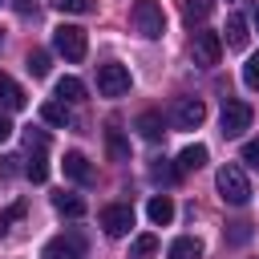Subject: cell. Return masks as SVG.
<instances>
[{
	"mask_svg": "<svg viewBox=\"0 0 259 259\" xmlns=\"http://www.w3.org/2000/svg\"><path fill=\"white\" fill-rule=\"evenodd\" d=\"M61 166H65V178H73V182H81V186L93 182V166H89V158H85L81 150H69Z\"/></svg>",
	"mask_w": 259,
	"mask_h": 259,
	"instance_id": "30bf717a",
	"label": "cell"
},
{
	"mask_svg": "<svg viewBox=\"0 0 259 259\" xmlns=\"http://www.w3.org/2000/svg\"><path fill=\"white\" fill-rule=\"evenodd\" d=\"M239 158L251 166V170H259V142H243V150H239Z\"/></svg>",
	"mask_w": 259,
	"mask_h": 259,
	"instance_id": "f546056e",
	"label": "cell"
},
{
	"mask_svg": "<svg viewBox=\"0 0 259 259\" xmlns=\"http://www.w3.org/2000/svg\"><path fill=\"white\" fill-rule=\"evenodd\" d=\"M150 251H158V239H154V235H138V239H134V255L142 259V255H150Z\"/></svg>",
	"mask_w": 259,
	"mask_h": 259,
	"instance_id": "f1b7e54d",
	"label": "cell"
},
{
	"mask_svg": "<svg viewBox=\"0 0 259 259\" xmlns=\"http://www.w3.org/2000/svg\"><path fill=\"white\" fill-rule=\"evenodd\" d=\"M255 32H259V8H255Z\"/></svg>",
	"mask_w": 259,
	"mask_h": 259,
	"instance_id": "836d02e7",
	"label": "cell"
},
{
	"mask_svg": "<svg viewBox=\"0 0 259 259\" xmlns=\"http://www.w3.org/2000/svg\"><path fill=\"white\" fill-rule=\"evenodd\" d=\"M150 178H154V182H178V178H182V170H178V166H170L166 158H154Z\"/></svg>",
	"mask_w": 259,
	"mask_h": 259,
	"instance_id": "603a6c76",
	"label": "cell"
},
{
	"mask_svg": "<svg viewBox=\"0 0 259 259\" xmlns=\"http://www.w3.org/2000/svg\"><path fill=\"white\" fill-rule=\"evenodd\" d=\"M130 85H134V77H130V69H125V65L109 61V65H101V69H97V93H101V97H125V93H130Z\"/></svg>",
	"mask_w": 259,
	"mask_h": 259,
	"instance_id": "5b68a950",
	"label": "cell"
},
{
	"mask_svg": "<svg viewBox=\"0 0 259 259\" xmlns=\"http://www.w3.org/2000/svg\"><path fill=\"white\" fill-rule=\"evenodd\" d=\"M40 117H45L49 125H69V105H65V101H45V105H40Z\"/></svg>",
	"mask_w": 259,
	"mask_h": 259,
	"instance_id": "ffe728a7",
	"label": "cell"
},
{
	"mask_svg": "<svg viewBox=\"0 0 259 259\" xmlns=\"http://www.w3.org/2000/svg\"><path fill=\"white\" fill-rule=\"evenodd\" d=\"M24 146H28V150H49V134L28 125V130H24Z\"/></svg>",
	"mask_w": 259,
	"mask_h": 259,
	"instance_id": "4316f807",
	"label": "cell"
},
{
	"mask_svg": "<svg viewBox=\"0 0 259 259\" xmlns=\"http://www.w3.org/2000/svg\"><path fill=\"white\" fill-rule=\"evenodd\" d=\"M251 105L247 101H223V117H219V125H223V138H239L247 125H251Z\"/></svg>",
	"mask_w": 259,
	"mask_h": 259,
	"instance_id": "9c48e42d",
	"label": "cell"
},
{
	"mask_svg": "<svg viewBox=\"0 0 259 259\" xmlns=\"http://www.w3.org/2000/svg\"><path fill=\"white\" fill-rule=\"evenodd\" d=\"M97 223L105 227L109 239H121V235H130V227H134V206H130V202H109V206H101Z\"/></svg>",
	"mask_w": 259,
	"mask_h": 259,
	"instance_id": "ba28073f",
	"label": "cell"
},
{
	"mask_svg": "<svg viewBox=\"0 0 259 259\" xmlns=\"http://www.w3.org/2000/svg\"><path fill=\"white\" fill-rule=\"evenodd\" d=\"M166 259H202V243H198L194 235H182V239H174V243H170Z\"/></svg>",
	"mask_w": 259,
	"mask_h": 259,
	"instance_id": "5bb4252c",
	"label": "cell"
},
{
	"mask_svg": "<svg viewBox=\"0 0 259 259\" xmlns=\"http://www.w3.org/2000/svg\"><path fill=\"white\" fill-rule=\"evenodd\" d=\"M24 214H28V202H24V198H20V202H12L8 210H0V235H8V231L24 219Z\"/></svg>",
	"mask_w": 259,
	"mask_h": 259,
	"instance_id": "44dd1931",
	"label": "cell"
},
{
	"mask_svg": "<svg viewBox=\"0 0 259 259\" xmlns=\"http://www.w3.org/2000/svg\"><path fill=\"white\" fill-rule=\"evenodd\" d=\"M198 166H206V146L194 142V146H186V150L178 154V170L186 174V170H198Z\"/></svg>",
	"mask_w": 259,
	"mask_h": 259,
	"instance_id": "ac0fdd59",
	"label": "cell"
},
{
	"mask_svg": "<svg viewBox=\"0 0 259 259\" xmlns=\"http://www.w3.org/2000/svg\"><path fill=\"white\" fill-rule=\"evenodd\" d=\"M53 206H57V214H65V219H81L85 214V198L81 194H53Z\"/></svg>",
	"mask_w": 259,
	"mask_h": 259,
	"instance_id": "2e32d148",
	"label": "cell"
},
{
	"mask_svg": "<svg viewBox=\"0 0 259 259\" xmlns=\"http://www.w3.org/2000/svg\"><path fill=\"white\" fill-rule=\"evenodd\" d=\"M214 186H219V198L231 202V206H247V202H251V182H247L243 166H235V162H227V166L219 170Z\"/></svg>",
	"mask_w": 259,
	"mask_h": 259,
	"instance_id": "6da1fadb",
	"label": "cell"
},
{
	"mask_svg": "<svg viewBox=\"0 0 259 259\" xmlns=\"http://www.w3.org/2000/svg\"><path fill=\"white\" fill-rule=\"evenodd\" d=\"M85 251H89V239L81 235V231H61V235H53L49 243H45V259H85Z\"/></svg>",
	"mask_w": 259,
	"mask_h": 259,
	"instance_id": "3957f363",
	"label": "cell"
},
{
	"mask_svg": "<svg viewBox=\"0 0 259 259\" xmlns=\"http://www.w3.org/2000/svg\"><path fill=\"white\" fill-rule=\"evenodd\" d=\"M190 57H194V65L214 69V65H219V57H223V36H219V32H210V28H198V32H194V40H190Z\"/></svg>",
	"mask_w": 259,
	"mask_h": 259,
	"instance_id": "8992f818",
	"label": "cell"
},
{
	"mask_svg": "<svg viewBox=\"0 0 259 259\" xmlns=\"http://www.w3.org/2000/svg\"><path fill=\"white\" fill-rule=\"evenodd\" d=\"M32 158H28V166H24V174L32 178V182H45L49 178V162H45V150H28Z\"/></svg>",
	"mask_w": 259,
	"mask_h": 259,
	"instance_id": "7402d4cb",
	"label": "cell"
},
{
	"mask_svg": "<svg viewBox=\"0 0 259 259\" xmlns=\"http://www.w3.org/2000/svg\"><path fill=\"white\" fill-rule=\"evenodd\" d=\"M57 101H65V105L85 101V81H81V77H61V81H57Z\"/></svg>",
	"mask_w": 259,
	"mask_h": 259,
	"instance_id": "9a60e30c",
	"label": "cell"
},
{
	"mask_svg": "<svg viewBox=\"0 0 259 259\" xmlns=\"http://www.w3.org/2000/svg\"><path fill=\"white\" fill-rule=\"evenodd\" d=\"M105 150H109L113 162H130V146H125L121 130H105Z\"/></svg>",
	"mask_w": 259,
	"mask_h": 259,
	"instance_id": "d6986e66",
	"label": "cell"
},
{
	"mask_svg": "<svg viewBox=\"0 0 259 259\" xmlns=\"http://www.w3.org/2000/svg\"><path fill=\"white\" fill-rule=\"evenodd\" d=\"M170 121H174V130H198V125L206 121L202 97H178V101L170 105Z\"/></svg>",
	"mask_w": 259,
	"mask_h": 259,
	"instance_id": "52a82bcc",
	"label": "cell"
},
{
	"mask_svg": "<svg viewBox=\"0 0 259 259\" xmlns=\"http://www.w3.org/2000/svg\"><path fill=\"white\" fill-rule=\"evenodd\" d=\"M8 138H12V121L0 113V142H8Z\"/></svg>",
	"mask_w": 259,
	"mask_h": 259,
	"instance_id": "d6a6232c",
	"label": "cell"
},
{
	"mask_svg": "<svg viewBox=\"0 0 259 259\" xmlns=\"http://www.w3.org/2000/svg\"><path fill=\"white\" fill-rule=\"evenodd\" d=\"M53 8H61V12H77V16H85V12H93V8H97V0H53Z\"/></svg>",
	"mask_w": 259,
	"mask_h": 259,
	"instance_id": "d4e9b609",
	"label": "cell"
},
{
	"mask_svg": "<svg viewBox=\"0 0 259 259\" xmlns=\"http://www.w3.org/2000/svg\"><path fill=\"white\" fill-rule=\"evenodd\" d=\"M138 134H142L146 142H162V134H166V130H162V117H158L154 109H146V113L138 117Z\"/></svg>",
	"mask_w": 259,
	"mask_h": 259,
	"instance_id": "e0dca14e",
	"label": "cell"
},
{
	"mask_svg": "<svg viewBox=\"0 0 259 259\" xmlns=\"http://www.w3.org/2000/svg\"><path fill=\"white\" fill-rule=\"evenodd\" d=\"M28 73H32V77H45V73H49V53H45V49H32V53H28Z\"/></svg>",
	"mask_w": 259,
	"mask_h": 259,
	"instance_id": "484cf974",
	"label": "cell"
},
{
	"mask_svg": "<svg viewBox=\"0 0 259 259\" xmlns=\"http://www.w3.org/2000/svg\"><path fill=\"white\" fill-rule=\"evenodd\" d=\"M0 4H4V0H0Z\"/></svg>",
	"mask_w": 259,
	"mask_h": 259,
	"instance_id": "e575fe53",
	"label": "cell"
},
{
	"mask_svg": "<svg viewBox=\"0 0 259 259\" xmlns=\"http://www.w3.org/2000/svg\"><path fill=\"white\" fill-rule=\"evenodd\" d=\"M243 85H247V89H259V53L243 65Z\"/></svg>",
	"mask_w": 259,
	"mask_h": 259,
	"instance_id": "83f0119b",
	"label": "cell"
},
{
	"mask_svg": "<svg viewBox=\"0 0 259 259\" xmlns=\"http://www.w3.org/2000/svg\"><path fill=\"white\" fill-rule=\"evenodd\" d=\"M53 49H57L65 61H85L89 36H85V28H77V24H61V28H53Z\"/></svg>",
	"mask_w": 259,
	"mask_h": 259,
	"instance_id": "277c9868",
	"label": "cell"
},
{
	"mask_svg": "<svg viewBox=\"0 0 259 259\" xmlns=\"http://www.w3.org/2000/svg\"><path fill=\"white\" fill-rule=\"evenodd\" d=\"M16 162H20V158H16V154H4V158H0V178H12V174H16V170H20V166H16Z\"/></svg>",
	"mask_w": 259,
	"mask_h": 259,
	"instance_id": "4dcf8cb0",
	"label": "cell"
},
{
	"mask_svg": "<svg viewBox=\"0 0 259 259\" xmlns=\"http://www.w3.org/2000/svg\"><path fill=\"white\" fill-rule=\"evenodd\" d=\"M130 20H134V28H138L146 40H158V36L166 32V12H162L158 0H138L134 12H130Z\"/></svg>",
	"mask_w": 259,
	"mask_h": 259,
	"instance_id": "7a4b0ae2",
	"label": "cell"
},
{
	"mask_svg": "<svg viewBox=\"0 0 259 259\" xmlns=\"http://www.w3.org/2000/svg\"><path fill=\"white\" fill-rule=\"evenodd\" d=\"M247 235H251V231H247V223H235V231H231V243H247Z\"/></svg>",
	"mask_w": 259,
	"mask_h": 259,
	"instance_id": "1f68e13d",
	"label": "cell"
},
{
	"mask_svg": "<svg viewBox=\"0 0 259 259\" xmlns=\"http://www.w3.org/2000/svg\"><path fill=\"white\" fill-rule=\"evenodd\" d=\"M214 8V0H182V16L194 24V20H206V12Z\"/></svg>",
	"mask_w": 259,
	"mask_h": 259,
	"instance_id": "cb8c5ba5",
	"label": "cell"
},
{
	"mask_svg": "<svg viewBox=\"0 0 259 259\" xmlns=\"http://www.w3.org/2000/svg\"><path fill=\"white\" fill-rule=\"evenodd\" d=\"M24 101H28V97H24V89H20L12 77H4V73H0V105H4V109H24Z\"/></svg>",
	"mask_w": 259,
	"mask_h": 259,
	"instance_id": "4fadbf2b",
	"label": "cell"
},
{
	"mask_svg": "<svg viewBox=\"0 0 259 259\" xmlns=\"http://www.w3.org/2000/svg\"><path fill=\"white\" fill-rule=\"evenodd\" d=\"M146 214H150L154 227H166V223L174 219V202H170V194H154L150 206H146Z\"/></svg>",
	"mask_w": 259,
	"mask_h": 259,
	"instance_id": "7c38bea8",
	"label": "cell"
},
{
	"mask_svg": "<svg viewBox=\"0 0 259 259\" xmlns=\"http://www.w3.org/2000/svg\"><path fill=\"white\" fill-rule=\"evenodd\" d=\"M223 32H227V49H235V53H243V49H247V36H251V32H247V20H243V12H231Z\"/></svg>",
	"mask_w": 259,
	"mask_h": 259,
	"instance_id": "8fae6325",
	"label": "cell"
}]
</instances>
